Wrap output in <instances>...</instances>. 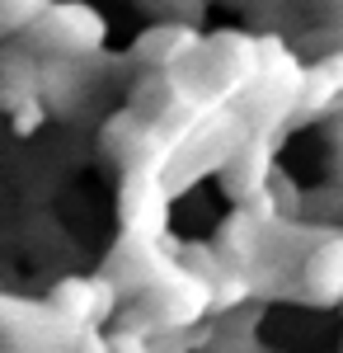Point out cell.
Returning a JSON list of instances; mask_svg holds the SVG:
<instances>
[{
    "instance_id": "ba28073f",
    "label": "cell",
    "mask_w": 343,
    "mask_h": 353,
    "mask_svg": "<svg viewBox=\"0 0 343 353\" xmlns=\"http://www.w3.org/2000/svg\"><path fill=\"white\" fill-rule=\"evenodd\" d=\"M278 141H282V132H264V128H254L240 141V151L221 170V189L231 203H249L254 193L268 189V179L278 174Z\"/></svg>"
},
{
    "instance_id": "5b68a950",
    "label": "cell",
    "mask_w": 343,
    "mask_h": 353,
    "mask_svg": "<svg viewBox=\"0 0 343 353\" xmlns=\"http://www.w3.org/2000/svg\"><path fill=\"white\" fill-rule=\"evenodd\" d=\"M169 203L174 193L165 184V161H141L123 170V189H118V221L132 236H169Z\"/></svg>"
},
{
    "instance_id": "7c38bea8",
    "label": "cell",
    "mask_w": 343,
    "mask_h": 353,
    "mask_svg": "<svg viewBox=\"0 0 343 353\" xmlns=\"http://www.w3.org/2000/svg\"><path fill=\"white\" fill-rule=\"evenodd\" d=\"M301 301L311 306H343V231H329L301 259Z\"/></svg>"
},
{
    "instance_id": "3957f363",
    "label": "cell",
    "mask_w": 343,
    "mask_h": 353,
    "mask_svg": "<svg viewBox=\"0 0 343 353\" xmlns=\"http://www.w3.org/2000/svg\"><path fill=\"white\" fill-rule=\"evenodd\" d=\"M19 38L43 57H94L108 43V19L90 0H52Z\"/></svg>"
},
{
    "instance_id": "e0dca14e",
    "label": "cell",
    "mask_w": 343,
    "mask_h": 353,
    "mask_svg": "<svg viewBox=\"0 0 343 353\" xmlns=\"http://www.w3.org/2000/svg\"><path fill=\"white\" fill-rule=\"evenodd\" d=\"M10 118V128H14V137H33L48 118H52V109H48V99L43 94H33V99H24L14 113H5Z\"/></svg>"
},
{
    "instance_id": "8fae6325",
    "label": "cell",
    "mask_w": 343,
    "mask_h": 353,
    "mask_svg": "<svg viewBox=\"0 0 343 353\" xmlns=\"http://www.w3.org/2000/svg\"><path fill=\"white\" fill-rule=\"evenodd\" d=\"M198 43H202L198 24H188V19H160L146 33H136V43L127 48V61H132L136 71H174Z\"/></svg>"
},
{
    "instance_id": "52a82bcc",
    "label": "cell",
    "mask_w": 343,
    "mask_h": 353,
    "mask_svg": "<svg viewBox=\"0 0 343 353\" xmlns=\"http://www.w3.org/2000/svg\"><path fill=\"white\" fill-rule=\"evenodd\" d=\"M174 264H179V254H169V250H165V241L123 231V236H118V245H113V254H108L104 273L118 283V292H123V297L136 301L141 292H151L165 273H174Z\"/></svg>"
},
{
    "instance_id": "9a60e30c",
    "label": "cell",
    "mask_w": 343,
    "mask_h": 353,
    "mask_svg": "<svg viewBox=\"0 0 343 353\" xmlns=\"http://www.w3.org/2000/svg\"><path fill=\"white\" fill-rule=\"evenodd\" d=\"M52 0H0V38H19V28H28Z\"/></svg>"
},
{
    "instance_id": "277c9868",
    "label": "cell",
    "mask_w": 343,
    "mask_h": 353,
    "mask_svg": "<svg viewBox=\"0 0 343 353\" xmlns=\"http://www.w3.org/2000/svg\"><path fill=\"white\" fill-rule=\"evenodd\" d=\"M80 325H71L52 301H28L0 292V344L19 353H52L76 349Z\"/></svg>"
},
{
    "instance_id": "2e32d148",
    "label": "cell",
    "mask_w": 343,
    "mask_h": 353,
    "mask_svg": "<svg viewBox=\"0 0 343 353\" xmlns=\"http://www.w3.org/2000/svg\"><path fill=\"white\" fill-rule=\"evenodd\" d=\"M141 10H151L156 19H188V24H202L207 14V0H136Z\"/></svg>"
},
{
    "instance_id": "8992f818",
    "label": "cell",
    "mask_w": 343,
    "mask_h": 353,
    "mask_svg": "<svg viewBox=\"0 0 343 353\" xmlns=\"http://www.w3.org/2000/svg\"><path fill=\"white\" fill-rule=\"evenodd\" d=\"M141 311L156 321V330H193L202 316H211V283L193 273L179 259L174 273H165L151 292H141Z\"/></svg>"
},
{
    "instance_id": "ac0fdd59",
    "label": "cell",
    "mask_w": 343,
    "mask_h": 353,
    "mask_svg": "<svg viewBox=\"0 0 343 353\" xmlns=\"http://www.w3.org/2000/svg\"><path fill=\"white\" fill-rule=\"evenodd\" d=\"M268 193H273V203H278V212H282V217H306V193L296 189L282 170L268 179Z\"/></svg>"
},
{
    "instance_id": "7a4b0ae2",
    "label": "cell",
    "mask_w": 343,
    "mask_h": 353,
    "mask_svg": "<svg viewBox=\"0 0 343 353\" xmlns=\"http://www.w3.org/2000/svg\"><path fill=\"white\" fill-rule=\"evenodd\" d=\"M301 90H306V66L287 52L282 38L264 33L259 38V71H254V81L240 90L236 109L249 118V128L287 132L291 123H296V109H301Z\"/></svg>"
},
{
    "instance_id": "4fadbf2b",
    "label": "cell",
    "mask_w": 343,
    "mask_h": 353,
    "mask_svg": "<svg viewBox=\"0 0 343 353\" xmlns=\"http://www.w3.org/2000/svg\"><path fill=\"white\" fill-rule=\"evenodd\" d=\"M43 94V52H33L24 38L0 48V113H14L24 99Z\"/></svg>"
},
{
    "instance_id": "30bf717a",
    "label": "cell",
    "mask_w": 343,
    "mask_h": 353,
    "mask_svg": "<svg viewBox=\"0 0 343 353\" xmlns=\"http://www.w3.org/2000/svg\"><path fill=\"white\" fill-rule=\"evenodd\" d=\"M99 52L94 57H43V99L56 118H76L99 85Z\"/></svg>"
},
{
    "instance_id": "5bb4252c",
    "label": "cell",
    "mask_w": 343,
    "mask_h": 353,
    "mask_svg": "<svg viewBox=\"0 0 343 353\" xmlns=\"http://www.w3.org/2000/svg\"><path fill=\"white\" fill-rule=\"evenodd\" d=\"M343 104V52L320 57L315 66H306V90H301V109H296V123H320L324 113H334Z\"/></svg>"
},
{
    "instance_id": "9c48e42d",
    "label": "cell",
    "mask_w": 343,
    "mask_h": 353,
    "mask_svg": "<svg viewBox=\"0 0 343 353\" xmlns=\"http://www.w3.org/2000/svg\"><path fill=\"white\" fill-rule=\"evenodd\" d=\"M48 301H52L71 325H80V330L99 325L104 330L108 316L118 311L123 292H118V283H113L108 273H94V278H56L52 292H48Z\"/></svg>"
},
{
    "instance_id": "6da1fadb",
    "label": "cell",
    "mask_w": 343,
    "mask_h": 353,
    "mask_svg": "<svg viewBox=\"0 0 343 353\" xmlns=\"http://www.w3.org/2000/svg\"><path fill=\"white\" fill-rule=\"evenodd\" d=\"M254 71H259V38L240 28H221V33H202V43L169 71V81L179 90V99L236 104L240 90L254 81Z\"/></svg>"
}]
</instances>
